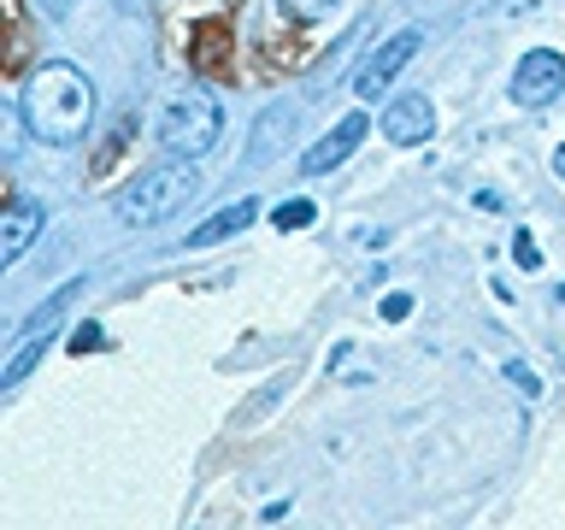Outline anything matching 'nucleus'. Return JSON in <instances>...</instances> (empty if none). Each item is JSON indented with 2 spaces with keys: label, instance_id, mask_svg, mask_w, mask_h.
Wrapping results in <instances>:
<instances>
[{
  "label": "nucleus",
  "instance_id": "nucleus-16",
  "mask_svg": "<svg viewBox=\"0 0 565 530\" xmlns=\"http://www.w3.org/2000/svg\"><path fill=\"white\" fill-rule=\"evenodd\" d=\"M507 378H512V383H519V389H524V395H536V378H530V371H524V365H507Z\"/></svg>",
  "mask_w": 565,
  "mask_h": 530
},
{
  "label": "nucleus",
  "instance_id": "nucleus-4",
  "mask_svg": "<svg viewBox=\"0 0 565 530\" xmlns=\"http://www.w3.org/2000/svg\"><path fill=\"white\" fill-rule=\"evenodd\" d=\"M418 42H424L418 30H395L388 42H377V47H371L365 60H360V71H353V95H360V100H377L383 88L401 77V65L418 53Z\"/></svg>",
  "mask_w": 565,
  "mask_h": 530
},
{
  "label": "nucleus",
  "instance_id": "nucleus-13",
  "mask_svg": "<svg viewBox=\"0 0 565 530\" xmlns=\"http://www.w3.org/2000/svg\"><path fill=\"white\" fill-rule=\"evenodd\" d=\"M512 259H519L524 272H542V247H536V236H530V230H519V236H512Z\"/></svg>",
  "mask_w": 565,
  "mask_h": 530
},
{
  "label": "nucleus",
  "instance_id": "nucleus-1",
  "mask_svg": "<svg viewBox=\"0 0 565 530\" xmlns=\"http://www.w3.org/2000/svg\"><path fill=\"white\" fill-rule=\"evenodd\" d=\"M18 113H24L35 141H47V148H71V141H83L88 118H95V83H88L77 65L47 60V65L30 71L24 95H18Z\"/></svg>",
  "mask_w": 565,
  "mask_h": 530
},
{
  "label": "nucleus",
  "instance_id": "nucleus-6",
  "mask_svg": "<svg viewBox=\"0 0 565 530\" xmlns=\"http://www.w3.org/2000/svg\"><path fill=\"white\" fill-rule=\"evenodd\" d=\"M42 224H47L42 201H30V194H12L7 201V219H0V265H7V272L24 259V247L42 236Z\"/></svg>",
  "mask_w": 565,
  "mask_h": 530
},
{
  "label": "nucleus",
  "instance_id": "nucleus-12",
  "mask_svg": "<svg viewBox=\"0 0 565 530\" xmlns=\"http://www.w3.org/2000/svg\"><path fill=\"white\" fill-rule=\"evenodd\" d=\"M271 219H277V230H307L312 224V201H282Z\"/></svg>",
  "mask_w": 565,
  "mask_h": 530
},
{
  "label": "nucleus",
  "instance_id": "nucleus-3",
  "mask_svg": "<svg viewBox=\"0 0 565 530\" xmlns=\"http://www.w3.org/2000/svg\"><path fill=\"white\" fill-rule=\"evenodd\" d=\"M153 136H159V148H166V153L194 159V153H206L212 141L224 136V113H218V100H212L201 83H189V88H177V95L159 106Z\"/></svg>",
  "mask_w": 565,
  "mask_h": 530
},
{
  "label": "nucleus",
  "instance_id": "nucleus-18",
  "mask_svg": "<svg viewBox=\"0 0 565 530\" xmlns=\"http://www.w3.org/2000/svg\"><path fill=\"white\" fill-rule=\"evenodd\" d=\"M554 171L565 177V141H559V153H554Z\"/></svg>",
  "mask_w": 565,
  "mask_h": 530
},
{
  "label": "nucleus",
  "instance_id": "nucleus-17",
  "mask_svg": "<svg viewBox=\"0 0 565 530\" xmlns=\"http://www.w3.org/2000/svg\"><path fill=\"white\" fill-rule=\"evenodd\" d=\"M35 12H42V18H65L71 0H35Z\"/></svg>",
  "mask_w": 565,
  "mask_h": 530
},
{
  "label": "nucleus",
  "instance_id": "nucleus-7",
  "mask_svg": "<svg viewBox=\"0 0 565 530\" xmlns=\"http://www.w3.org/2000/svg\"><path fill=\"white\" fill-rule=\"evenodd\" d=\"M365 130H371L365 113H348V118L335 124V130H330L324 141H312V148H307V159H300V171H307V177H324V171H335V166H342V159H348V153L365 141Z\"/></svg>",
  "mask_w": 565,
  "mask_h": 530
},
{
  "label": "nucleus",
  "instance_id": "nucleus-8",
  "mask_svg": "<svg viewBox=\"0 0 565 530\" xmlns=\"http://www.w3.org/2000/svg\"><path fill=\"white\" fill-rule=\"evenodd\" d=\"M430 130H436V106L424 100V95H401L383 113V136L395 141V148H413V141H424Z\"/></svg>",
  "mask_w": 565,
  "mask_h": 530
},
{
  "label": "nucleus",
  "instance_id": "nucleus-15",
  "mask_svg": "<svg viewBox=\"0 0 565 530\" xmlns=\"http://www.w3.org/2000/svg\"><path fill=\"white\" fill-rule=\"evenodd\" d=\"M71 348H77V353H83V348H100V330H95V325H83L77 336H71Z\"/></svg>",
  "mask_w": 565,
  "mask_h": 530
},
{
  "label": "nucleus",
  "instance_id": "nucleus-5",
  "mask_svg": "<svg viewBox=\"0 0 565 530\" xmlns=\"http://www.w3.org/2000/svg\"><path fill=\"white\" fill-rule=\"evenodd\" d=\"M507 88H512V100H519V106H547L565 88V53H554V47L524 53Z\"/></svg>",
  "mask_w": 565,
  "mask_h": 530
},
{
  "label": "nucleus",
  "instance_id": "nucleus-10",
  "mask_svg": "<svg viewBox=\"0 0 565 530\" xmlns=\"http://www.w3.org/2000/svg\"><path fill=\"white\" fill-rule=\"evenodd\" d=\"M71 300H83V283H65V289L53 295V300H42V307H35V312L24 318V336H35V330H53V325H60V312L71 307Z\"/></svg>",
  "mask_w": 565,
  "mask_h": 530
},
{
  "label": "nucleus",
  "instance_id": "nucleus-11",
  "mask_svg": "<svg viewBox=\"0 0 565 530\" xmlns=\"http://www.w3.org/2000/svg\"><path fill=\"white\" fill-rule=\"evenodd\" d=\"M282 12L295 18V24H318V18H330L335 7H342V0H277Z\"/></svg>",
  "mask_w": 565,
  "mask_h": 530
},
{
  "label": "nucleus",
  "instance_id": "nucleus-14",
  "mask_svg": "<svg viewBox=\"0 0 565 530\" xmlns=\"http://www.w3.org/2000/svg\"><path fill=\"white\" fill-rule=\"evenodd\" d=\"M406 312H413V300H406V295H388V300H383V318H388V325H401Z\"/></svg>",
  "mask_w": 565,
  "mask_h": 530
},
{
  "label": "nucleus",
  "instance_id": "nucleus-9",
  "mask_svg": "<svg viewBox=\"0 0 565 530\" xmlns=\"http://www.w3.org/2000/svg\"><path fill=\"white\" fill-rule=\"evenodd\" d=\"M254 201H247V194H242V201L236 206H218V212H212V219L201 224V230H189V247H212V242H230V236H236V230L247 224V219H254Z\"/></svg>",
  "mask_w": 565,
  "mask_h": 530
},
{
  "label": "nucleus",
  "instance_id": "nucleus-2",
  "mask_svg": "<svg viewBox=\"0 0 565 530\" xmlns=\"http://www.w3.org/2000/svg\"><path fill=\"white\" fill-rule=\"evenodd\" d=\"M194 194H201V171H194V159L171 153L166 166L141 171V177H130V183L118 189L113 219L130 224V230H141V224H159V219H171V212H183Z\"/></svg>",
  "mask_w": 565,
  "mask_h": 530
}]
</instances>
